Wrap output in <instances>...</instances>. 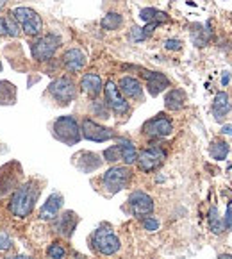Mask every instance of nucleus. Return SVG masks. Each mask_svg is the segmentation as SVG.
I'll use <instances>...</instances> for the list:
<instances>
[{
  "label": "nucleus",
  "mask_w": 232,
  "mask_h": 259,
  "mask_svg": "<svg viewBox=\"0 0 232 259\" xmlns=\"http://www.w3.org/2000/svg\"><path fill=\"white\" fill-rule=\"evenodd\" d=\"M41 188L34 179L27 181V183L20 184L15 191H13L11 202H9V211L15 214L16 218H25L32 213L34 204L38 200Z\"/></svg>",
  "instance_id": "1"
},
{
  "label": "nucleus",
  "mask_w": 232,
  "mask_h": 259,
  "mask_svg": "<svg viewBox=\"0 0 232 259\" xmlns=\"http://www.w3.org/2000/svg\"><path fill=\"white\" fill-rule=\"evenodd\" d=\"M52 134L65 145H77L82 138L80 127L73 116H59L52 125Z\"/></svg>",
  "instance_id": "2"
},
{
  "label": "nucleus",
  "mask_w": 232,
  "mask_h": 259,
  "mask_svg": "<svg viewBox=\"0 0 232 259\" xmlns=\"http://www.w3.org/2000/svg\"><path fill=\"white\" fill-rule=\"evenodd\" d=\"M130 179H132V171H130V168L127 164L125 166H113L102 176L100 184H102L104 191L107 195H116L123 188H127Z\"/></svg>",
  "instance_id": "3"
},
{
  "label": "nucleus",
  "mask_w": 232,
  "mask_h": 259,
  "mask_svg": "<svg viewBox=\"0 0 232 259\" xmlns=\"http://www.w3.org/2000/svg\"><path fill=\"white\" fill-rule=\"evenodd\" d=\"M91 243H93V248L102 255L116 254V252L120 250V247H122L118 236L114 234V231L109 225H100V227L97 229L95 233H93Z\"/></svg>",
  "instance_id": "4"
},
{
  "label": "nucleus",
  "mask_w": 232,
  "mask_h": 259,
  "mask_svg": "<svg viewBox=\"0 0 232 259\" xmlns=\"http://www.w3.org/2000/svg\"><path fill=\"white\" fill-rule=\"evenodd\" d=\"M16 22L22 25L23 32L27 36H39L43 31V22L39 18V15L31 8H16L13 11Z\"/></svg>",
  "instance_id": "5"
},
{
  "label": "nucleus",
  "mask_w": 232,
  "mask_h": 259,
  "mask_svg": "<svg viewBox=\"0 0 232 259\" xmlns=\"http://www.w3.org/2000/svg\"><path fill=\"white\" fill-rule=\"evenodd\" d=\"M59 45H61V38L59 36L56 34L41 36V38H38L31 45L32 57H34L36 61H49V59L54 57V54L59 49Z\"/></svg>",
  "instance_id": "6"
},
{
  "label": "nucleus",
  "mask_w": 232,
  "mask_h": 259,
  "mask_svg": "<svg viewBox=\"0 0 232 259\" xmlns=\"http://www.w3.org/2000/svg\"><path fill=\"white\" fill-rule=\"evenodd\" d=\"M49 92L54 99L57 100L59 104H70L77 95V88L75 82H73L70 77H59V79L52 80L49 86Z\"/></svg>",
  "instance_id": "7"
},
{
  "label": "nucleus",
  "mask_w": 232,
  "mask_h": 259,
  "mask_svg": "<svg viewBox=\"0 0 232 259\" xmlns=\"http://www.w3.org/2000/svg\"><path fill=\"white\" fill-rule=\"evenodd\" d=\"M166 159V152H164L163 147L152 145L149 149H145L141 154H137V168L141 171H154L156 168H159L161 164Z\"/></svg>",
  "instance_id": "8"
},
{
  "label": "nucleus",
  "mask_w": 232,
  "mask_h": 259,
  "mask_svg": "<svg viewBox=\"0 0 232 259\" xmlns=\"http://www.w3.org/2000/svg\"><path fill=\"white\" fill-rule=\"evenodd\" d=\"M23 171L18 163H9L4 168H0V197L8 195L9 191L20 186V176Z\"/></svg>",
  "instance_id": "9"
},
{
  "label": "nucleus",
  "mask_w": 232,
  "mask_h": 259,
  "mask_svg": "<svg viewBox=\"0 0 232 259\" xmlns=\"http://www.w3.org/2000/svg\"><path fill=\"white\" fill-rule=\"evenodd\" d=\"M80 134H82L86 140L89 141H97V143H104V141H109L114 138L113 129H107L102 127L100 123H97L91 118H84L82 125H80Z\"/></svg>",
  "instance_id": "10"
},
{
  "label": "nucleus",
  "mask_w": 232,
  "mask_h": 259,
  "mask_svg": "<svg viewBox=\"0 0 232 259\" xmlns=\"http://www.w3.org/2000/svg\"><path fill=\"white\" fill-rule=\"evenodd\" d=\"M173 125H171V120L166 118L164 114H157L156 118L145 122L143 133L145 136H149L150 140H159V138H166L171 134Z\"/></svg>",
  "instance_id": "11"
},
{
  "label": "nucleus",
  "mask_w": 232,
  "mask_h": 259,
  "mask_svg": "<svg viewBox=\"0 0 232 259\" xmlns=\"http://www.w3.org/2000/svg\"><path fill=\"white\" fill-rule=\"evenodd\" d=\"M104 93H106V104L113 109V113L116 114H125L129 113V104L122 97V92L118 90V86L113 80H107L104 86Z\"/></svg>",
  "instance_id": "12"
},
{
  "label": "nucleus",
  "mask_w": 232,
  "mask_h": 259,
  "mask_svg": "<svg viewBox=\"0 0 232 259\" xmlns=\"http://www.w3.org/2000/svg\"><path fill=\"white\" fill-rule=\"evenodd\" d=\"M129 207L134 217L145 218L154 211V200H152V197L147 195L145 191H134L129 197Z\"/></svg>",
  "instance_id": "13"
},
{
  "label": "nucleus",
  "mask_w": 232,
  "mask_h": 259,
  "mask_svg": "<svg viewBox=\"0 0 232 259\" xmlns=\"http://www.w3.org/2000/svg\"><path fill=\"white\" fill-rule=\"evenodd\" d=\"M79 224V217L73 211H65L63 214H57L54 218V231L65 238H70Z\"/></svg>",
  "instance_id": "14"
},
{
  "label": "nucleus",
  "mask_w": 232,
  "mask_h": 259,
  "mask_svg": "<svg viewBox=\"0 0 232 259\" xmlns=\"http://www.w3.org/2000/svg\"><path fill=\"white\" fill-rule=\"evenodd\" d=\"M143 77L147 79V88H149V93L152 97H157L170 86L168 77L161 72H147V70H143Z\"/></svg>",
  "instance_id": "15"
},
{
  "label": "nucleus",
  "mask_w": 232,
  "mask_h": 259,
  "mask_svg": "<svg viewBox=\"0 0 232 259\" xmlns=\"http://www.w3.org/2000/svg\"><path fill=\"white\" fill-rule=\"evenodd\" d=\"M73 163L84 174H91L102 166V159L99 157V154L93 152H79L77 156H73Z\"/></svg>",
  "instance_id": "16"
},
{
  "label": "nucleus",
  "mask_w": 232,
  "mask_h": 259,
  "mask_svg": "<svg viewBox=\"0 0 232 259\" xmlns=\"http://www.w3.org/2000/svg\"><path fill=\"white\" fill-rule=\"evenodd\" d=\"M63 65L68 72H80L86 66V56L82 50L79 49H70L63 54Z\"/></svg>",
  "instance_id": "17"
},
{
  "label": "nucleus",
  "mask_w": 232,
  "mask_h": 259,
  "mask_svg": "<svg viewBox=\"0 0 232 259\" xmlns=\"http://www.w3.org/2000/svg\"><path fill=\"white\" fill-rule=\"evenodd\" d=\"M61 207H63V195L52 193L49 197V200L41 206V209H39V218L41 220H54L59 214Z\"/></svg>",
  "instance_id": "18"
},
{
  "label": "nucleus",
  "mask_w": 232,
  "mask_h": 259,
  "mask_svg": "<svg viewBox=\"0 0 232 259\" xmlns=\"http://www.w3.org/2000/svg\"><path fill=\"white\" fill-rule=\"evenodd\" d=\"M80 88H82V92L86 93L88 97L97 99V97L100 95V92L104 90L102 79H100L99 73L89 72V73H86V75L82 77V80H80Z\"/></svg>",
  "instance_id": "19"
},
{
  "label": "nucleus",
  "mask_w": 232,
  "mask_h": 259,
  "mask_svg": "<svg viewBox=\"0 0 232 259\" xmlns=\"http://www.w3.org/2000/svg\"><path fill=\"white\" fill-rule=\"evenodd\" d=\"M118 90L125 97H129V99H136V100L143 99V88H141V82L137 79H134V77H122Z\"/></svg>",
  "instance_id": "20"
},
{
  "label": "nucleus",
  "mask_w": 232,
  "mask_h": 259,
  "mask_svg": "<svg viewBox=\"0 0 232 259\" xmlns=\"http://www.w3.org/2000/svg\"><path fill=\"white\" fill-rule=\"evenodd\" d=\"M230 102H228V95L225 92H220L216 93V97H214L213 100V114L214 118H216V122H221V120L227 116L228 113H230Z\"/></svg>",
  "instance_id": "21"
},
{
  "label": "nucleus",
  "mask_w": 232,
  "mask_h": 259,
  "mask_svg": "<svg viewBox=\"0 0 232 259\" xmlns=\"http://www.w3.org/2000/svg\"><path fill=\"white\" fill-rule=\"evenodd\" d=\"M184 104H186V93H184L182 90L173 88L166 93V97H164V106H166V109H170V111L182 109Z\"/></svg>",
  "instance_id": "22"
},
{
  "label": "nucleus",
  "mask_w": 232,
  "mask_h": 259,
  "mask_svg": "<svg viewBox=\"0 0 232 259\" xmlns=\"http://www.w3.org/2000/svg\"><path fill=\"white\" fill-rule=\"evenodd\" d=\"M118 149H120V152H122V159H123V163L129 166V164H132V163H136L137 161V150H136V147H134V143L130 140H125V138H120L118 140Z\"/></svg>",
  "instance_id": "23"
},
{
  "label": "nucleus",
  "mask_w": 232,
  "mask_h": 259,
  "mask_svg": "<svg viewBox=\"0 0 232 259\" xmlns=\"http://www.w3.org/2000/svg\"><path fill=\"white\" fill-rule=\"evenodd\" d=\"M209 25L211 23L207 22L206 25H195L193 27L195 31H191V41H193L197 47H206L207 43H209L211 36H213Z\"/></svg>",
  "instance_id": "24"
},
{
  "label": "nucleus",
  "mask_w": 232,
  "mask_h": 259,
  "mask_svg": "<svg viewBox=\"0 0 232 259\" xmlns=\"http://www.w3.org/2000/svg\"><path fill=\"white\" fill-rule=\"evenodd\" d=\"M140 18L145 20V22H157V23L168 22V15H166V13L157 11V9H154V8H145V9H141Z\"/></svg>",
  "instance_id": "25"
},
{
  "label": "nucleus",
  "mask_w": 232,
  "mask_h": 259,
  "mask_svg": "<svg viewBox=\"0 0 232 259\" xmlns=\"http://www.w3.org/2000/svg\"><path fill=\"white\" fill-rule=\"evenodd\" d=\"M122 23H123L122 15H118V13H107L102 18V22H100V25H102L104 31H116V29L122 27Z\"/></svg>",
  "instance_id": "26"
},
{
  "label": "nucleus",
  "mask_w": 232,
  "mask_h": 259,
  "mask_svg": "<svg viewBox=\"0 0 232 259\" xmlns=\"http://www.w3.org/2000/svg\"><path fill=\"white\" fill-rule=\"evenodd\" d=\"M209 154L213 156V159L223 161L225 157H227V154H228V145L221 140L213 141V143H211V147H209Z\"/></svg>",
  "instance_id": "27"
},
{
  "label": "nucleus",
  "mask_w": 232,
  "mask_h": 259,
  "mask_svg": "<svg viewBox=\"0 0 232 259\" xmlns=\"http://www.w3.org/2000/svg\"><path fill=\"white\" fill-rule=\"evenodd\" d=\"M209 227H211V231H213L214 234H221L225 231L223 220H220V217H218L216 206H213V207H211V211H209Z\"/></svg>",
  "instance_id": "28"
},
{
  "label": "nucleus",
  "mask_w": 232,
  "mask_h": 259,
  "mask_svg": "<svg viewBox=\"0 0 232 259\" xmlns=\"http://www.w3.org/2000/svg\"><path fill=\"white\" fill-rule=\"evenodd\" d=\"M47 254H49L50 259H65L66 248L63 247L61 243H52L49 248H47Z\"/></svg>",
  "instance_id": "29"
},
{
  "label": "nucleus",
  "mask_w": 232,
  "mask_h": 259,
  "mask_svg": "<svg viewBox=\"0 0 232 259\" xmlns=\"http://www.w3.org/2000/svg\"><path fill=\"white\" fill-rule=\"evenodd\" d=\"M104 157H106L107 163H116V161L122 159V152H120L118 145H113L109 149L104 150Z\"/></svg>",
  "instance_id": "30"
},
{
  "label": "nucleus",
  "mask_w": 232,
  "mask_h": 259,
  "mask_svg": "<svg viewBox=\"0 0 232 259\" xmlns=\"http://www.w3.org/2000/svg\"><path fill=\"white\" fill-rule=\"evenodd\" d=\"M141 224H143V227L147 229V231H150V233H156L157 229H159V220L154 217H145L141 218Z\"/></svg>",
  "instance_id": "31"
},
{
  "label": "nucleus",
  "mask_w": 232,
  "mask_h": 259,
  "mask_svg": "<svg viewBox=\"0 0 232 259\" xmlns=\"http://www.w3.org/2000/svg\"><path fill=\"white\" fill-rule=\"evenodd\" d=\"M91 109H93V113L95 114H99L100 118H109V116H107V104L106 102H100V100H95V102H93V106H91Z\"/></svg>",
  "instance_id": "32"
},
{
  "label": "nucleus",
  "mask_w": 232,
  "mask_h": 259,
  "mask_svg": "<svg viewBox=\"0 0 232 259\" xmlns=\"http://www.w3.org/2000/svg\"><path fill=\"white\" fill-rule=\"evenodd\" d=\"M129 38H130V41H143V39H147V36L143 34V29H141V27H132Z\"/></svg>",
  "instance_id": "33"
},
{
  "label": "nucleus",
  "mask_w": 232,
  "mask_h": 259,
  "mask_svg": "<svg viewBox=\"0 0 232 259\" xmlns=\"http://www.w3.org/2000/svg\"><path fill=\"white\" fill-rule=\"evenodd\" d=\"M11 245H13V241H11V238L8 236V233L0 231V252L11 248Z\"/></svg>",
  "instance_id": "34"
},
{
  "label": "nucleus",
  "mask_w": 232,
  "mask_h": 259,
  "mask_svg": "<svg viewBox=\"0 0 232 259\" xmlns=\"http://www.w3.org/2000/svg\"><path fill=\"white\" fill-rule=\"evenodd\" d=\"M164 49L166 50H180L182 49V41H180V39H166V41H164Z\"/></svg>",
  "instance_id": "35"
},
{
  "label": "nucleus",
  "mask_w": 232,
  "mask_h": 259,
  "mask_svg": "<svg viewBox=\"0 0 232 259\" xmlns=\"http://www.w3.org/2000/svg\"><path fill=\"white\" fill-rule=\"evenodd\" d=\"M223 227H225V229H232V202L228 204V206H227V211H225Z\"/></svg>",
  "instance_id": "36"
},
{
  "label": "nucleus",
  "mask_w": 232,
  "mask_h": 259,
  "mask_svg": "<svg viewBox=\"0 0 232 259\" xmlns=\"http://www.w3.org/2000/svg\"><path fill=\"white\" fill-rule=\"evenodd\" d=\"M221 133H223V134H232V125L223 127V129H221Z\"/></svg>",
  "instance_id": "37"
},
{
  "label": "nucleus",
  "mask_w": 232,
  "mask_h": 259,
  "mask_svg": "<svg viewBox=\"0 0 232 259\" xmlns=\"http://www.w3.org/2000/svg\"><path fill=\"white\" fill-rule=\"evenodd\" d=\"M228 79H230V75H228V73H225V75H223V79H221V84H223V86H225V84L228 82Z\"/></svg>",
  "instance_id": "38"
},
{
  "label": "nucleus",
  "mask_w": 232,
  "mask_h": 259,
  "mask_svg": "<svg viewBox=\"0 0 232 259\" xmlns=\"http://www.w3.org/2000/svg\"><path fill=\"white\" fill-rule=\"evenodd\" d=\"M218 259H232V255L230 254H220L218 255Z\"/></svg>",
  "instance_id": "39"
},
{
  "label": "nucleus",
  "mask_w": 232,
  "mask_h": 259,
  "mask_svg": "<svg viewBox=\"0 0 232 259\" xmlns=\"http://www.w3.org/2000/svg\"><path fill=\"white\" fill-rule=\"evenodd\" d=\"M9 259H31V257H27V255H13V257Z\"/></svg>",
  "instance_id": "40"
},
{
  "label": "nucleus",
  "mask_w": 232,
  "mask_h": 259,
  "mask_svg": "<svg viewBox=\"0 0 232 259\" xmlns=\"http://www.w3.org/2000/svg\"><path fill=\"white\" fill-rule=\"evenodd\" d=\"M6 6V0H0V11H2V8Z\"/></svg>",
  "instance_id": "41"
},
{
  "label": "nucleus",
  "mask_w": 232,
  "mask_h": 259,
  "mask_svg": "<svg viewBox=\"0 0 232 259\" xmlns=\"http://www.w3.org/2000/svg\"><path fill=\"white\" fill-rule=\"evenodd\" d=\"M0 72H2V63H0Z\"/></svg>",
  "instance_id": "42"
}]
</instances>
